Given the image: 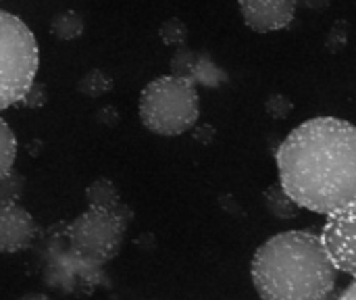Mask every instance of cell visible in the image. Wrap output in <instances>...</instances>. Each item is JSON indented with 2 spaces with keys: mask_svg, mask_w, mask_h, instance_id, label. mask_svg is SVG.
Listing matches in <instances>:
<instances>
[{
  "mask_svg": "<svg viewBox=\"0 0 356 300\" xmlns=\"http://www.w3.org/2000/svg\"><path fill=\"white\" fill-rule=\"evenodd\" d=\"M280 186L300 207L332 215L356 200V132L336 117L298 125L277 148Z\"/></svg>",
  "mask_w": 356,
  "mask_h": 300,
  "instance_id": "6da1fadb",
  "label": "cell"
},
{
  "mask_svg": "<svg viewBox=\"0 0 356 300\" xmlns=\"http://www.w3.org/2000/svg\"><path fill=\"white\" fill-rule=\"evenodd\" d=\"M250 271L261 300H327L336 286L319 236L300 230L269 238L254 253Z\"/></svg>",
  "mask_w": 356,
  "mask_h": 300,
  "instance_id": "7a4b0ae2",
  "label": "cell"
},
{
  "mask_svg": "<svg viewBox=\"0 0 356 300\" xmlns=\"http://www.w3.org/2000/svg\"><path fill=\"white\" fill-rule=\"evenodd\" d=\"M200 115V98L194 84L175 75L152 79L140 96V119L159 136L188 132Z\"/></svg>",
  "mask_w": 356,
  "mask_h": 300,
  "instance_id": "3957f363",
  "label": "cell"
},
{
  "mask_svg": "<svg viewBox=\"0 0 356 300\" xmlns=\"http://www.w3.org/2000/svg\"><path fill=\"white\" fill-rule=\"evenodd\" d=\"M40 65L31 29L13 13L0 8V111L15 106L35 81Z\"/></svg>",
  "mask_w": 356,
  "mask_h": 300,
  "instance_id": "277c9868",
  "label": "cell"
},
{
  "mask_svg": "<svg viewBox=\"0 0 356 300\" xmlns=\"http://www.w3.org/2000/svg\"><path fill=\"white\" fill-rule=\"evenodd\" d=\"M129 223L131 221L108 209L90 205L67 228V238L79 259L100 265L119 255Z\"/></svg>",
  "mask_w": 356,
  "mask_h": 300,
  "instance_id": "5b68a950",
  "label": "cell"
},
{
  "mask_svg": "<svg viewBox=\"0 0 356 300\" xmlns=\"http://www.w3.org/2000/svg\"><path fill=\"white\" fill-rule=\"evenodd\" d=\"M321 246L336 271L353 276L356 269L355 259V205L327 215Z\"/></svg>",
  "mask_w": 356,
  "mask_h": 300,
  "instance_id": "8992f818",
  "label": "cell"
},
{
  "mask_svg": "<svg viewBox=\"0 0 356 300\" xmlns=\"http://www.w3.org/2000/svg\"><path fill=\"white\" fill-rule=\"evenodd\" d=\"M38 226L19 205H0V253H19L31 246Z\"/></svg>",
  "mask_w": 356,
  "mask_h": 300,
  "instance_id": "52a82bcc",
  "label": "cell"
},
{
  "mask_svg": "<svg viewBox=\"0 0 356 300\" xmlns=\"http://www.w3.org/2000/svg\"><path fill=\"white\" fill-rule=\"evenodd\" d=\"M242 17L246 25L259 33L277 31L292 23L296 13V2L286 0H246L240 2Z\"/></svg>",
  "mask_w": 356,
  "mask_h": 300,
  "instance_id": "ba28073f",
  "label": "cell"
},
{
  "mask_svg": "<svg viewBox=\"0 0 356 300\" xmlns=\"http://www.w3.org/2000/svg\"><path fill=\"white\" fill-rule=\"evenodd\" d=\"M171 69L175 77L188 79L190 84H204V86H219L225 79V73L217 69V65L209 58V54L190 50V48H179L173 58H171Z\"/></svg>",
  "mask_w": 356,
  "mask_h": 300,
  "instance_id": "9c48e42d",
  "label": "cell"
},
{
  "mask_svg": "<svg viewBox=\"0 0 356 300\" xmlns=\"http://www.w3.org/2000/svg\"><path fill=\"white\" fill-rule=\"evenodd\" d=\"M86 198H88V205H94V207H102V209H108L121 217H125L127 221H131L134 213L131 209L119 198V192L115 188V184L111 180H96L92 182L88 188H86Z\"/></svg>",
  "mask_w": 356,
  "mask_h": 300,
  "instance_id": "30bf717a",
  "label": "cell"
},
{
  "mask_svg": "<svg viewBox=\"0 0 356 300\" xmlns=\"http://www.w3.org/2000/svg\"><path fill=\"white\" fill-rule=\"evenodd\" d=\"M263 200H265L267 211H269L273 217H280V219H294V217L298 215V211H300V207L284 192V188H282L280 184L269 186V188L265 190Z\"/></svg>",
  "mask_w": 356,
  "mask_h": 300,
  "instance_id": "8fae6325",
  "label": "cell"
},
{
  "mask_svg": "<svg viewBox=\"0 0 356 300\" xmlns=\"http://www.w3.org/2000/svg\"><path fill=\"white\" fill-rule=\"evenodd\" d=\"M83 17L77 10H63L50 23V33L58 40H75L83 33Z\"/></svg>",
  "mask_w": 356,
  "mask_h": 300,
  "instance_id": "7c38bea8",
  "label": "cell"
},
{
  "mask_svg": "<svg viewBox=\"0 0 356 300\" xmlns=\"http://www.w3.org/2000/svg\"><path fill=\"white\" fill-rule=\"evenodd\" d=\"M15 157H17V138L10 125L0 117V180L13 171Z\"/></svg>",
  "mask_w": 356,
  "mask_h": 300,
  "instance_id": "4fadbf2b",
  "label": "cell"
},
{
  "mask_svg": "<svg viewBox=\"0 0 356 300\" xmlns=\"http://www.w3.org/2000/svg\"><path fill=\"white\" fill-rule=\"evenodd\" d=\"M111 88H113V79H111L104 71H100V69L88 71V73L79 79V84H77V90H79L81 94L90 96V98H98V96L111 92Z\"/></svg>",
  "mask_w": 356,
  "mask_h": 300,
  "instance_id": "5bb4252c",
  "label": "cell"
},
{
  "mask_svg": "<svg viewBox=\"0 0 356 300\" xmlns=\"http://www.w3.org/2000/svg\"><path fill=\"white\" fill-rule=\"evenodd\" d=\"M159 35H161V40H163L167 46H179V48H184L186 38H188V27H186V23H184L181 19L171 17V19H167V21L161 25Z\"/></svg>",
  "mask_w": 356,
  "mask_h": 300,
  "instance_id": "9a60e30c",
  "label": "cell"
},
{
  "mask_svg": "<svg viewBox=\"0 0 356 300\" xmlns=\"http://www.w3.org/2000/svg\"><path fill=\"white\" fill-rule=\"evenodd\" d=\"M21 188H23L21 175H17L15 171L6 173L0 180V205H17L21 196Z\"/></svg>",
  "mask_w": 356,
  "mask_h": 300,
  "instance_id": "2e32d148",
  "label": "cell"
},
{
  "mask_svg": "<svg viewBox=\"0 0 356 300\" xmlns=\"http://www.w3.org/2000/svg\"><path fill=\"white\" fill-rule=\"evenodd\" d=\"M48 100V90L42 81H33L29 86V90L23 94V98L15 104V106H25V109H40L44 106Z\"/></svg>",
  "mask_w": 356,
  "mask_h": 300,
  "instance_id": "e0dca14e",
  "label": "cell"
},
{
  "mask_svg": "<svg viewBox=\"0 0 356 300\" xmlns=\"http://www.w3.org/2000/svg\"><path fill=\"white\" fill-rule=\"evenodd\" d=\"M292 109H294L292 100H290L288 96H284V94H273V96H269V100H267V113H269L271 117L284 119Z\"/></svg>",
  "mask_w": 356,
  "mask_h": 300,
  "instance_id": "ac0fdd59",
  "label": "cell"
},
{
  "mask_svg": "<svg viewBox=\"0 0 356 300\" xmlns=\"http://www.w3.org/2000/svg\"><path fill=\"white\" fill-rule=\"evenodd\" d=\"M340 300H356V292H355V284H350L348 288H346V292L340 297Z\"/></svg>",
  "mask_w": 356,
  "mask_h": 300,
  "instance_id": "d6986e66",
  "label": "cell"
},
{
  "mask_svg": "<svg viewBox=\"0 0 356 300\" xmlns=\"http://www.w3.org/2000/svg\"><path fill=\"white\" fill-rule=\"evenodd\" d=\"M19 300H50L48 297H44V294H27V297H23V299Z\"/></svg>",
  "mask_w": 356,
  "mask_h": 300,
  "instance_id": "ffe728a7",
  "label": "cell"
}]
</instances>
